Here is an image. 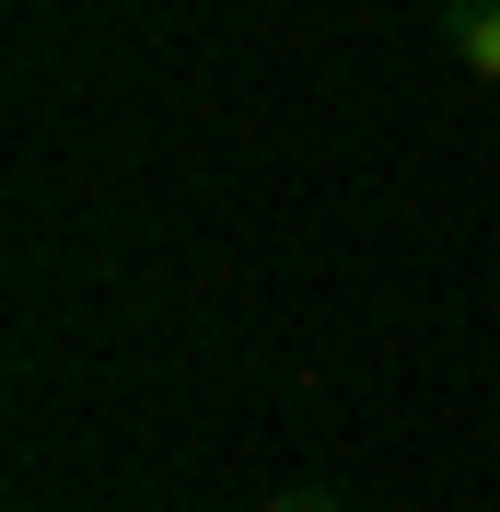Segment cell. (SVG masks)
Returning a JSON list of instances; mask_svg holds the SVG:
<instances>
[{
	"label": "cell",
	"instance_id": "cell-1",
	"mask_svg": "<svg viewBox=\"0 0 500 512\" xmlns=\"http://www.w3.org/2000/svg\"><path fill=\"white\" fill-rule=\"evenodd\" d=\"M442 59L466 82H500V0H442Z\"/></svg>",
	"mask_w": 500,
	"mask_h": 512
},
{
	"label": "cell",
	"instance_id": "cell-2",
	"mask_svg": "<svg viewBox=\"0 0 500 512\" xmlns=\"http://www.w3.org/2000/svg\"><path fill=\"white\" fill-rule=\"evenodd\" d=\"M268 512H349V501H338V489H314V478H303V489H280Z\"/></svg>",
	"mask_w": 500,
	"mask_h": 512
}]
</instances>
